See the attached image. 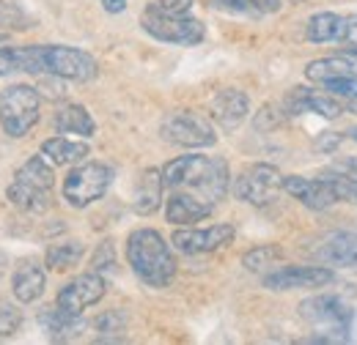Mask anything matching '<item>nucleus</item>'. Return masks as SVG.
<instances>
[{
  "label": "nucleus",
  "mask_w": 357,
  "mask_h": 345,
  "mask_svg": "<svg viewBox=\"0 0 357 345\" xmlns=\"http://www.w3.org/2000/svg\"><path fill=\"white\" fill-rule=\"evenodd\" d=\"M212 203H206L204 198L198 195H190V192H171L168 203H165V219L176 227H187L192 222H201L212 214Z\"/></svg>",
  "instance_id": "nucleus-18"
},
{
  "label": "nucleus",
  "mask_w": 357,
  "mask_h": 345,
  "mask_svg": "<svg viewBox=\"0 0 357 345\" xmlns=\"http://www.w3.org/2000/svg\"><path fill=\"white\" fill-rule=\"evenodd\" d=\"M102 6H105V11L119 14V11H124V8H127V0H102Z\"/></svg>",
  "instance_id": "nucleus-38"
},
{
  "label": "nucleus",
  "mask_w": 357,
  "mask_h": 345,
  "mask_svg": "<svg viewBox=\"0 0 357 345\" xmlns=\"http://www.w3.org/2000/svg\"><path fill=\"white\" fill-rule=\"evenodd\" d=\"M283 186V175L275 165H264V162H256L250 168L239 172L234 178V195L242 200V203H250V206H267L272 203L275 192Z\"/></svg>",
  "instance_id": "nucleus-10"
},
{
  "label": "nucleus",
  "mask_w": 357,
  "mask_h": 345,
  "mask_svg": "<svg viewBox=\"0 0 357 345\" xmlns=\"http://www.w3.org/2000/svg\"><path fill=\"white\" fill-rule=\"evenodd\" d=\"M39 323H42V329H45L47 337H50L52 343H69V340L80 337L83 329H86V323H83L80 315H75V312H69V310H63V307H58V304L42 310Z\"/></svg>",
  "instance_id": "nucleus-19"
},
{
  "label": "nucleus",
  "mask_w": 357,
  "mask_h": 345,
  "mask_svg": "<svg viewBox=\"0 0 357 345\" xmlns=\"http://www.w3.org/2000/svg\"><path fill=\"white\" fill-rule=\"evenodd\" d=\"M42 154L52 165L63 168V165H77L89 157V145L80 140H69V137H50L42 143Z\"/></svg>",
  "instance_id": "nucleus-23"
},
{
  "label": "nucleus",
  "mask_w": 357,
  "mask_h": 345,
  "mask_svg": "<svg viewBox=\"0 0 357 345\" xmlns=\"http://www.w3.org/2000/svg\"><path fill=\"white\" fill-rule=\"evenodd\" d=\"M286 118H289V115H286L283 104H264V107L256 113V118H253V127H256L259 131L278 129V127H280Z\"/></svg>",
  "instance_id": "nucleus-30"
},
{
  "label": "nucleus",
  "mask_w": 357,
  "mask_h": 345,
  "mask_svg": "<svg viewBox=\"0 0 357 345\" xmlns=\"http://www.w3.org/2000/svg\"><path fill=\"white\" fill-rule=\"evenodd\" d=\"M52 186H55L52 162L42 154V157H31L14 172V181L8 184L6 198L11 206H17L25 214H45L50 209Z\"/></svg>",
  "instance_id": "nucleus-4"
},
{
  "label": "nucleus",
  "mask_w": 357,
  "mask_h": 345,
  "mask_svg": "<svg viewBox=\"0 0 357 345\" xmlns=\"http://www.w3.org/2000/svg\"><path fill=\"white\" fill-rule=\"evenodd\" d=\"M283 189L297 198L311 211H327L338 198L324 178H305V175H283Z\"/></svg>",
  "instance_id": "nucleus-16"
},
{
  "label": "nucleus",
  "mask_w": 357,
  "mask_h": 345,
  "mask_svg": "<svg viewBox=\"0 0 357 345\" xmlns=\"http://www.w3.org/2000/svg\"><path fill=\"white\" fill-rule=\"evenodd\" d=\"M352 52H355V55H357V47H352Z\"/></svg>",
  "instance_id": "nucleus-42"
},
{
  "label": "nucleus",
  "mask_w": 357,
  "mask_h": 345,
  "mask_svg": "<svg viewBox=\"0 0 357 345\" xmlns=\"http://www.w3.org/2000/svg\"><path fill=\"white\" fill-rule=\"evenodd\" d=\"M113 244L110 241H105V244H99V250H96V255H93V271H107V268H113Z\"/></svg>",
  "instance_id": "nucleus-34"
},
{
  "label": "nucleus",
  "mask_w": 357,
  "mask_h": 345,
  "mask_svg": "<svg viewBox=\"0 0 357 345\" xmlns=\"http://www.w3.org/2000/svg\"><path fill=\"white\" fill-rule=\"evenodd\" d=\"M341 104H344V110H347V113L357 115V96H347V99H341Z\"/></svg>",
  "instance_id": "nucleus-40"
},
{
  "label": "nucleus",
  "mask_w": 357,
  "mask_h": 345,
  "mask_svg": "<svg viewBox=\"0 0 357 345\" xmlns=\"http://www.w3.org/2000/svg\"><path fill=\"white\" fill-rule=\"evenodd\" d=\"M300 315L316 329L327 332V335L316 337L313 343H341V340H347V332L352 326V307L330 294L305 299L300 304Z\"/></svg>",
  "instance_id": "nucleus-6"
},
{
  "label": "nucleus",
  "mask_w": 357,
  "mask_h": 345,
  "mask_svg": "<svg viewBox=\"0 0 357 345\" xmlns=\"http://www.w3.org/2000/svg\"><path fill=\"white\" fill-rule=\"evenodd\" d=\"M280 255H283V250H280L278 244H261V247H253L250 252L242 255V266H245L248 271H264L267 266L278 263Z\"/></svg>",
  "instance_id": "nucleus-26"
},
{
  "label": "nucleus",
  "mask_w": 357,
  "mask_h": 345,
  "mask_svg": "<svg viewBox=\"0 0 357 345\" xmlns=\"http://www.w3.org/2000/svg\"><path fill=\"white\" fill-rule=\"evenodd\" d=\"M96 329H99V340H121V335L127 329V318H124V312L110 310V312L99 315Z\"/></svg>",
  "instance_id": "nucleus-28"
},
{
  "label": "nucleus",
  "mask_w": 357,
  "mask_h": 345,
  "mask_svg": "<svg viewBox=\"0 0 357 345\" xmlns=\"http://www.w3.org/2000/svg\"><path fill=\"white\" fill-rule=\"evenodd\" d=\"M316 258L330 266H344L357 271V233H330L316 250Z\"/></svg>",
  "instance_id": "nucleus-20"
},
{
  "label": "nucleus",
  "mask_w": 357,
  "mask_h": 345,
  "mask_svg": "<svg viewBox=\"0 0 357 345\" xmlns=\"http://www.w3.org/2000/svg\"><path fill=\"white\" fill-rule=\"evenodd\" d=\"M162 189H165V181H162V170H146L140 175L137 186H135V198H132V209L135 214L149 216L154 214L160 206H162Z\"/></svg>",
  "instance_id": "nucleus-21"
},
{
  "label": "nucleus",
  "mask_w": 357,
  "mask_h": 345,
  "mask_svg": "<svg viewBox=\"0 0 357 345\" xmlns=\"http://www.w3.org/2000/svg\"><path fill=\"white\" fill-rule=\"evenodd\" d=\"M344 143V134H338V131H324V134H319L316 137V151H321V154H330V151H335L338 145Z\"/></svg>",
  "instance_id": "nucleus-35"
},
{
  "label": "nucleus",
  "mask_w": 357,
  "mask_h": 345,
  "mask_svg": "<svg viewBox=\"0 0 357 345\" xmlns=\"http://www.w3.org/2000/svg\"><path fill=\"white\" fill-rule=\"evenodd\" d=\"M28 28V17L22 14V8L11 0H0V31H25Z\"/></svg>",
  "instance_id": "nucleus-29"
},
{
  "label": "nucleus",
  "mask_w": 357,
  "mask_h": 345,
  "mask_svg": "<svg viewBox=\"0 0 357 345\" xmlns=\"http://www.w3.org/2000/svg\"><path fill=\"white\" fill-rule=\"evenodd\" d=\"M162 181H165V189L171 192H190L218 206L228 192L231 175H228V165L220 157L184 154L162 168Z\"/></svg>",
  "instance_id": "nucleus-2"
},
{
  "label": "nucleus",
  "mask_w": 357,
  "mask_h": 345,
  "mask_svg": "<svg viewBox=\"0 0 357 345\" xmlns=\"http://www.w3.org/2000/svg\"><path fill=\"white\" fill-rule=\"evenodd\" d=\"M344 31H347V17L335 14V11H321L313 14L308 19V42L313 44H330V42H344Z\"/></svg>",
  "instance_id": "nucleus-22"
},
{
  "label": "nucleus",
  "mask_w": 357,
  "mask_h": 345,
  "mask_svg": "<svg viewBox=\"0 0 357 345\" xmlns=\"http://www.w3.org/2000/svg\"><path fill=\"white\" fill-rule=\"evenodd\" d=\"M286 0H259V6H261V11H278L280 6H283ZM291 3H300V0H291Z\"/></svg>",
  "instance_id": "nucleus-39"
},
{
  "label": "nucleus",
  "mask_w": 357,
  "mask_h": 345,
  "mask_svg": "<svg viewBox=\"0 0 357 345\" xmlns=\"http://www.w3.org/2000/svg\"><path fill=\"white\" fill-rule=\"evenodd\" d=\"M42 96L31 86H8L0 93V129L8 137H25L39 124Z\"/></svg>",
  "instance_id": "nucleus-5"
},
{
  "label": "nucleus",
  "mask_w": 357,
  "mask_h": 345,
  "mask_svg": "<svg viewBox=\"0 0 357 345\" xmlns=\"http://www.w3.org/2000/svg\"><path fill=\"white\" fill-rule=\"evenodd\" d=\"M20 323H22V312L0 296V337H11L20 329Z\"/></svg>",
  "instance_id": "nucleus-31"
},
{
  "label": "nucleus",
  "mask_w": 357,
  "mask_h": 345,
  "mask_svg": "<svg viewBox=\"0 0 357 345\" xmlns=\"http://www.w3.org/2000/svg\"><path fill=\"white\" fill-rule=\"evenodd\" d=\"M319 178H324V181L330 184V189L335 192L338 200H349V203H355L357 206V181L355 178H349V175H344V172H338V170L321 172Z\"/></svg>",
  "instance_id": "nucleus-27"
},
{
  "label": "nucleus",
  "mask_w": 357,
  "mask_h": 345,
  "mask_svg": "<svg viewBox=\"0 0 357 345\" xmlns=\"http://www.w3.org/2000/svg\"><path fill=\"white\" fill-rule=\"evenodd\" d=\"M151 6L160 8L162 14H171V17H190L192 0H157V3H151Z\"/></svg>",
  "instance_id": "nucleus-33"
},
{
  "label": "nucleus",
  "mask_w": 357,
  "mask_h": 345,
  "mask_svg": "<svg viewBox=\"0 0 357 345\" xmlns=\"http://www.w3.org/2000/svg\"><path fill=\"white\" fill-rule=\"evenodd\" d=\"M140 25L143 31L162 44H181V47H192V44H201L206 31L198 19L192 17H171V14H162L160 8L149 6L140 17Z\"/></svg>",
  "instance_id": "nucleus-8"
},
{
  "label": "nucleus",
  "mask_w": 357,
  "mask_h": 345,
  "mask_svg": "<svg viewBox=\"0 0 357 345\" xmlns=\"http://www.w3.org/2000/svg\"><path fill=\"white\" fill-rule=\"evenodd\" d=\"M283 110L286 115H303V113H313V115H321L327 121H335L341 113H344V104L335 102L333 96L327 93H319L311 88H291L286 96H283Z\"/></svg>",
  "instance_id": "nucleus-14"
},
{
  "label": "nucleus",
  "mask_w": 357,
  "mask_h": 345,
  "mask_svg": "<svg viewBox=\"0 0 357 345\" xmlns=\"http://www.w3.org/2000/svg\"><path fill=\"white\" fill-rule=\"evenodd\" d=\"M209 6L218 11H228V14H250V17L261 14L259 0H209Z\"/></svg>",
  "instance_id": "nucleus-32"
},
{
  "label": "nucleus",
  "mask_w": 357,
  "mask_h": 345,
  "mask_svg": "<svg viewBox=\"0 0 357 345\" xmlns=\"http://www.w3.org/2000/svg\"><path fill=\"white\" fill-rule=\"evenodd\" d=\"M248 113H250V99H248V93L236 90V88L218 90L209 102V118L223 131L239 129L245 124Z\"/></svg>",
  "instance_id": "nucleus-15"
},
{
  "label": "nucleus",
  "mask_w": 357,
  "mask_h": 345,
  "mask_svg": "<svg viewBox=\"0 0 357 345\" xmlns=\"http://www.w3.org/2000/svg\"><path fill=\"white\" fill-rule=\"evenodd\" d=\"M231 239H234L231 225H212L204 230L187 225V227H178L171 236V244L181 255H206V252H215V250L225 247Z\"/></svg>",
  "instance_id": "nucleus-11"
},
{
  "label": "nucleus",
  "mask_w": 357,
  "mask_h": 345,
  "mask_svg": "<svg viewBox=\"0 0 357 345\" xmlns=\"http://www.w3.org/2000/svg\"><path fill=\"white\" fill-rule=\"evenodd\" d=\"M45 266L47 263H42V260L28 258L14 268V274H11V294H14V299L20 304H33L45 294V285H47Z\"/></svg>",
  "instance_id": "nucleus-17"
},
{
  "label": "nucleus",
  "mask_w": 357,
  "mask_h": 345,
  "mask_svg": "<svg viewBox=\"0 0 357 345\" xmlns=\"http://www.w3.org/2000/svg\"><path fill=\"white\" fill-rule=\"evenodd\" d=\"M347 47H357V14L347 17V31H344V42Z\"/></svg>",
  "instance_id": "nucleus-36"
},
{
  "label": "nucleus",
  "mask_w": 357,
  "mask_h": 345,
  "mask_svg": "<svg viewBox=\"0 0 357 345\" xmlns=\"http://www.w3.org/2000/svg\"><path fill=\"white\" fill-rule=\"evenodd\" d=\"M333 170L344 172V175H349V178H355L357 181V157H344L341 162H335Z\"/></svg>",
  "instance_id": "nucleus-37"
},
{
  "label": "nucleus",
  "mask_w": 357,
  "mask_h": 345,
  "mask_svg": "<svg viewBox=\"0 0 357 345\" xmlns=\"http://www.w3.org/2000/svg\"><path fill=\"white\" fill-rule=\"evenodd\" d=\"M86 255V244L83 241H58L47 250L45 263L52 271H69L72 266H77Z\"/></svg>",
  "instance_id": "nucleus-25"
},
{
  "label": "nucleus",
  "mask_w": 357,
  "mask_h": 345,
  "mask_svg": "<svg viewBox=\"0 0 357 345\" xmlns=\"http://www.w3.org/2000/svg\"><path fill=\"white\" fill-rule=\"evenodd\" d=\"M127 263L132 266L135 277L151 288H165L176 277V258L162 233L151 227L132 230L127 239Z\"/></svg>",
  "instance_id": "nucleus-3"
},
{
  "label": "nucleus",
  "mask_w": 357,
  "mask_h": 345,
  "mask_svg": "<svg viewBox=\"0 0 357 345\" xmlns=\"http://www.w3.org/2000/svg\"><path fill=\"white\" fill-rule=\"evenodd\" d=\"M333 271L327 266H283L264 277L269 291H294V288H321L333 282Z\"/></svg>",
  "instance_id": "nucleus-13"
},
{
  "label": "nucleus",
  "mask_w": 357,
  "mask_h": 345,
  "mask_svg": "<svg viewBox=\"0 0 357 345\" xmlns=\"http://www.w3.org/2000/svg\"><path fill=\"white\" fill-rule=\"evenodd\" d=\"M160 134H162L165 143L178 145V148H209V145L218 143L212 118L198 115V113H190V110L171 113V115L162 121Z\"/></svg>",
  "instance_id": "nucleus-9"
},
{
  "label": "nucleus",
  "mask_w": 357,
  "mask_h": 345,
  "mask_svg": "<svg viewBox=\"0 0 357 345\" xmlns=\"http://www.w3.org/2000/svg\"><path fill=\"white\" fill-rule=\"evenodd\" d=\"M349 137H352V140H357V127H355V129H349Z\"/></svg>",
  "instance_id": "nucleus-41"
},
{
  "label": "nucleus",
  "mask_w": 357,
  "mask_h": 345,
  "mask_svg": "<svg viewBox=\"0 0 357 345\" xmlns=\"http://www.w3.org/2000/svg\"><path fill=\"white\" fill-rule=\"evenodd\" d=\"M25 74H52L75 83H89L99 66L86 49L63 44H31V47H0V77Z\"/></svg>",
  "instance_id": "nucleus-1"
},
{
  "label": "nucleus",
  "mask_w": 357,
  "mask_h": 345,
  "mask_svg": "<svg viewBox=\"0 0 357 345\" xmlns=\"http://www.w3.org/2000/svg\"><path fill=\"white\" fill-rule=\"evenodd\" d=\"M113 184V168L105 162H86L77 165L75 170L63 178V200L72 209H86L91 203H96L99 198H105V192Z\"/></svg>",
  "instance_id": "nucleus-7"
},
{
  "label": "nucleus",
  "mask_w": 357,
  "mask_h": 345,
  "mask_svg": "<svg viewBox=\"0 0 357 345\" xmlns=\"http://www.w3.org/2000/svg\"><path fill=\"white\" fill-rule=\"evenodd\" d=\"M55 129L58 134H80V137H93L96 124L91 113L83 104H63L55 113Z\"/></svg>",
  "instance_id": "nucleus-24"
},
{
  "label": "nucleus",
  "mask_w": 357,
  "mask_h": 345,
  "mask_svg": "<svg viewBox=\"0 0 357 345\" xmlns=\"http://www.w3.org/2000/svg\"><path fill=\"white\" fill-rule=\"evenodd\" d=\"M105 291H107V282H105V277L99 271L80 274V277H75L72 282H66L58 291L55 304L63 307V310H69V312H75V315H83V310H89L96 302H102Z\"/></svg>",
  "instance_id": "nucleus-12"
}]
</instances>
